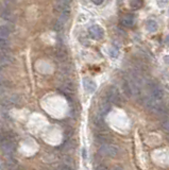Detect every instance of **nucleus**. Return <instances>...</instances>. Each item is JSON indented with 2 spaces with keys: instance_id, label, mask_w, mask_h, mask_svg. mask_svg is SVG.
Segmentation results:
<instances>
[{
  "instance_id": "nucleus-1",
  "label": "nucleus",
  "mask_w": 169,
  "mask_h": 170,
  "mask_svg": "<svg viewBox=\"0 0 169 170\" xmlns=\"http://www.w3.org/2000/svg\"><path fill=\"white\" fill-rule=\"evenodd\" d=\"M99 153L103 156H108V157H117L119 154V150L116 146L112 144H102L100 148H99Z\"/></svg>"
},
{
  "instance_id": "nucleus-2",
  "label": "nucleus",
  "mask_w": 169,
  "mask_h": 170,
  "mask_svg": "<svg viewBox=\"0 0 169 170\" xmlns=\"http://www.w3.org/2000/svg\"><path fill=\"white\" fill-rule=\"evenodd\" d=\"M105 98L108 99L112 104H120V102H121V96H120L117 88L114 87V86H111L108 90Z\"/></svg>"
},
{
  "instance_id": "nucleus-3",
  "label": "nucleus",
  "mask_w": 169,
  "mask_h": 170,
  "mask_svg": "<svg viewBox=\"0 0 169 170\" xmlns=\"http://www.w3.org/2000/svg\"><path fill=\"white\" fill-rule=\"evenodd\" d=\"M0 149H1L2 153L4 155H7L8 157H12L13 154L16 151V142L15 139L9 140V142H5L2 145H0Z\"/></svg>"
},
{
  "instance_id": "nucleus-4",
  "label": "nucleus",
  "mask_w": 169,
  "mask_h": 170,
  "mask_svg": "<svg viewBox=\"0 0 169 170\" xmlns=\"http://www.w3.org/2000/svg\"><path fill=\"white\" fill-rule=\"evenodd\" d=\"M88 33H90L92 39H97V40L103 39V36H104V30L98 25H94L92 27H90V29H88Z\"/></svg>"
},
{
  "instance_id": "nucleus-5",
  "label": "nucleus",
  "mask_w": 169,
  "mask_h": 170,
  "mask_svg": "<svg viewBox=\"0 0 169 170\" xmlns=\"http://www.w3.org/2000/svg\"><path fill=\"white\" fill-rule=\"evenodd\" d=\"M148 88L150 91V96H152L153 98L157 99V100H161L163 98V90L162 88L160 87L159 85L154 84L153 82H149L148 83Z\"/></svg>"
},
{
  "instance_id": "nucleus-6",
  "label": "nucleus",
  "mask_w": 169,
  "mask_h": 170,
  "mask_svg": "<svg viewBox=\"0 0 169 170\" xmlns=\"http://www.w3.org/2000/svg\"><path fill=\"white\" fill-rule=\"evenodd\" d=\"M68 16H69V10L61 13L60 18H59L58 21H56V23H55V30L56 31H60L63 29V27L65 26L67 19H68Z\"/></svg>"
},
{
  "instance_id": "nucleus-7",
  "label": "nucleus",
  "mask_w": 169,
  "mask_h": 170,
  "mask_svg": "<svg viewBox=\"0 0 169 170\" xmlns=\"http://www.w3.org/2000/svg\"><path fill=\"white\" fill-rule=\"evenodd\" d=\"M83 86H84V90L90 94H93L96 90V88H97L96 83L93 80L88 79V78H84L83 79Z\"/></svg>"
},
{
  "instance_id": "nucleus-8",
  "label": "nucleus",
  "mask_w": 169,
  "mask_h": 170,
  "mask_svg": "<svg viewBox=\"0 0 169 170\" xmlns=\"http://www.w3.org/2000/svg\"><path fill=\"white\" fill-rule=\"evenodd\" d=\"M71 0H56L55 3V10L59 12H65V11L69 10V5H70Z\"/></svg>"
},
{
  "instance_id": "nucleus-9",
  "label": "nucleus",
  "mask_w": 169,
  "mask_h": 170,
  "mask_svg": "<svg viewBox=\"0 0 169 170\" xmlns=\"http://www.w3.org/2000/svg\"><path fill=\"white\" fill-rule=\"evenodd\" d=\"M111 106H112V103L105 98L100 103V105H99V113H100V115L104 116V115L108 114L110 111H111Z\"/></svg>"
},
{
  "instance_id": "nucleus-10",
  "label": "nucleus",
  "mask_w": 169,
  "mask_h": 170,
  "mask_svg": "<svg viewBox=\"0 0 169 170\" xmlns=\"http://www.w3.org/2000/svg\"><path fill=\"white\" fill-rule=\"evenodd\" d=\"M13 139H15V135H14V133H12V132L7 131V132H1V133H0V145H2L5 142H9V140H13Z\"/></svg>"
},
{
  "instance_id": "nucleus-11",
  "label": "nucleus",
  "mask_w": 169,
  "mask_h": 170,
  "mask_svg": "<svg viewBox=\"0 0 169 170\" xmlns=\"http://www.w3.org/2000/svg\"><path fill=\"white\" fill-rule=\"evenodd\" d=\"M146 29L150 33H155L157 31V29H159V25H157V23L155 20L149 19L146 21Z\"/></svg>"
},
{
  "instance_id": "nucleus-12",
  "label": "nucleus",
  "mask_w": 169,
  "mask_h": 170,
  "mask_svg": "<svg viewBox=\"0 0 169 170\" xmlns=\"http://www.w3.org/2000/svg\"><path fill=\"white\" fill-rule=\"evenodd\" d=\"M10 49V42L7 37H0V53L7 52Z\"/></svg>"
},
{
  "instance_id": "nucleus-13",
  "label": "nucleus",
  "mask_w": 169,
  "mask_h": 170,
  "mask_svg": "<svg viewBox=\"0 0 169 170\" xmlns=\"http://www.w3.org/2000/svg\"><path fill=\"white\" fill-rule=\"evenodd\" d=\"M121 25L125 27H128V28L133 27L134 26V17L132 15H125L121 19Z\"/></svg>"
},
{
  "instance_id": "nucleus-14",
  "label": "nucleus",
  "mask_w": 169,
  "mask_h": 170,
  "mask_svg": "<svg viewBox=\"0 0 169 170\" xmlns=\"http://www.w3.org/2000/svg\"><path fill=\"white\" fill-rule=\"evenodd\" d=\"M12 32V29H10L7 26H1L0 27V37H8Z\"/></svg>"
},
{
  "instance_id": "nucleus-15",
  "label": "nucleus",
  "mask_w": 169,
  "mask_h": 170,
  "mask_svg": "<svg viewBox=\"0 0 169 170\" xmlns=\"http://www.w3.org/2000/svg\"><path fill=\"white\" fill-rule=\"evenodd\" d=\"M130 7L134 10H138L143 7V0H131Z\"/></svg>"
},
{
  "instance_id": "nucleus-16",
  "label": "nucleus",
  "mask_w": 169,
  "mask_h": 170,
  "mask_svg": "<svg viewBox=\"0 0 169 170\" xmlns=\"http://www.w3.org/2000/svg\"><path fill=\"white\" fill-rule=\"evenodd\" d=\"M2 17L4 18V19H7V20H14V16H13L12 13L10 12V11H8V10H5L3 13H2Z\"/></svg>"
},
{
  "instance_id": "nucleus-17",
  "label": "nucleus",
  "mask_w": 169,
  "mask_h": 170,
  "mask_svg": "<svg viewBox=\"0 0 169 170\" xmlns=\"http://www.w3.org/2000/svg\"><path fill=\"white\" fill-rule=\"evenodd\" d=\"M162 129L163 131L166 132V133L169 134V119H165L162 122Z\"/></svg>"
},
{
  "instance_id": "nucleus-18",
  "label": "nucleus",
  "mask_w": 169,
  "mask_h": 170,
  "mask_svg": "<svg viewBox=\"0 0 169 170\" xmlns=\"http://www.w3.org/2000/svg\"><path fill=\"white\" fill-rule=\"evenodd\" d=\"M110 55H111V58L113 59H116L118 56V50L116 48H111V49H110Z\"/></svg>"
},
{
  "instance_id": "nucleus-19",
  "label": "nucleus",
  "mask_w": 169,
  "mask_h": 170,
  "mask_svg": "<svg viewBox=\"0 0 169 170\" xmlns=\"http://www.w3.org/2000/svg\"><path fill=\"white\" fill-rule=\"evenodd\" d=\"M157 2V5H159L160 8H164L166 4H167L168 0H156Z\"/></svg>"
},
{
  "instance_id": "nucleus-20",
  "label": "nucleus",
  "mask_w": 169,
  "mask_h": 170,
  "mask_svg": "<svg viewBox=\"0 0 169 170\" xmlns=\"http://www.w3.org/2000/svg\"><path fill=\"white\" fill-rule=\"evenodd\" d=\"M90 1H92L93 3H95V4L99 5V4H101V3H102V1H103V0H90Z\"/></svg>"
},
{
  "instance_id": "nucleus-21",
  "label": "nucleus",
  "mask_w": 169,
  "mask_h": 170,
  "mask_svg": "<svg viewBox=\"0 0 169 170\" xmlns=\"http://www.w3.org/2000/svg\"><path fill=\"white\" fill-rule=\"evenodd\" d=\"M164 61H165L166 64H168V65H169V55H165L164 56Z\"/></svg>"
},
{
  "instance_id": "nucleus-22",
  "label": "nucleus",
  "mask_w": 169,
  "mask_h": 170,
  "mask_svg": "<svg viewBox=\"0 0 169 170\" xmlns=\"http://www.w3.org/2000/svg\"><path fill=\"white\" fill-rule=\"evenodd\" d=\"M60 168L61 169H71V167H69V166H61Z\"/></svg>"
},
{
  "instance_id": "nucleus-23",
  "label": "nucleus",
  "mask_w": 169,
  "mask_h": 170,
  "mask_svg": "<svg viewBox=\"0 0 169 170\" xmlns=\"http://www.w3.org/2000/svg\"><path fill=\"white\" fill-rule=\"evenodd\" d=\"M97 169H108V167H105V166H99V167H97Z\"/></svg>"
},
{
  "instance_id": "nucleus-24",
  "label": "nucleus",
  "mask_w": 169,
  "mask_h": 170,
  "mask_svg": "<svg viewBox=\"0 0 169 170\" xmlns=\"http://www.w3.org/2000/svg\"><path fill=\"white\" fill-rule=\"evenodd\" d=\"M165 42H166V44H168V45H169V35H167V37H166Z\"/></svg>"
}]
</instances>
